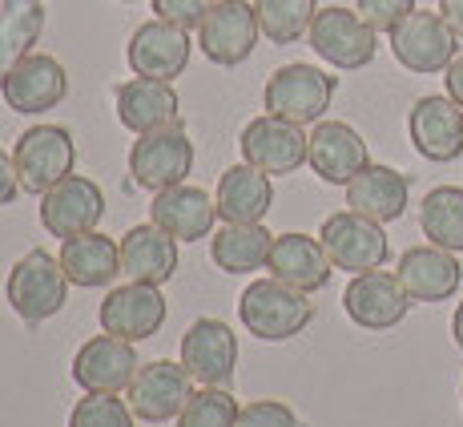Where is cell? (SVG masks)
Returning a JSON list of instances; mask_svg holds the SVG:
<instances>
[{"instance_id":"cell-3","label":"cell","mask_w":463,"mask_h":427,"mask_svg":"<svg viewBox=\"0 0 463 427\" xmlns=\"http://www.w3.org/2000/svg\"><path fill=\"white\" fill-rule=\"evenodd\" d=\"M338 77H331L326 69L295 61V65H282L270 73V81L262 89V105L266 113L282 121H295V126H318L326 118L335 101Z\"/></svg>"},{"instance_id":"cell-24","label":"cell","mask_w":463,"mask_h":427,"mask_svg":"<svg viewBox=\"0 0 463 427\" xmlns=\"http://www.w3.org/2000/svg\"><path fill=\"white\" fill-rule=\"evenodd\" d=\"M399 282L411 302H448L463 282V266L443 246H411L399 258Z\"/></svg>"},{"instance_id":"cell-34","label":"cell","mask_w":463,"mask_h":427,"mask_svg":"<svg viewBox=\"0 0 463 427\" xmlns=\"http://www.w3.org/2000/svg\"><path fill=\"white\" fill-rule=\"evenodd\" d=\"M133 407L121 395H101V391H85V399H77L69 427H133Z\"/></svg>"},{"instance_id":"cell-40","label":"cell","mask_w":463,"mask_h":427,"mask_svg":"<svg viewBox=\"0 0 463 427\" xmlns=\"http://www.w3.org/2000/svg\"><path fill=\"white\" fill-rule=\"evenodd\" d=\"M439 13H443V21H448L451 29L459 33V41H463V0H439Z\"/></svg>"},{"instance_id":"cell-32","label":"cell","mask_w":463,"mask_h":427,"mask_svg":"<svg viewBox=\"0 0 463 427\" xmlns=\"http://www.w3.org/2000/svg\"><path fill=\"white\" fill-rule=\"evenodd\" d=\"M254 13L270 44H295L310 33L318 0H254Z\"/></svg>"},{"instance_id":"cell-26","label":"cell","mask_w":463,"mask_h":427,"mask_svg":"<svg viewBox=\"0 0 463 427\" xmlns=\"http://www.w3.org/2000/svg\"><path fill=\"white\" fill-rule=\"evenodd\" d=\"M121 274L129 282L165 287L177 274V238H169L154 222L126 230V238H121Z\"/></svg>"},{"instance_id":"cell-41","label":"cell","mask_w":463,"mask_h":427,"mask_svg":"<svg viewBox=\"0 0 463 427\" xmlns=\"http://www.w3.org/2000/svg\"><path fill=\"white\" fill-rule=\"evenodd\" d=\"M451 335H456V346L463 351V302L456 307V318H451Z\"/></svg>"},{"instance_id":"cell-39","label":"cell","mask_w":463,"mask_h":427,"mask_svg":"<svg viewBox=\"0 0 463 427\" xmlns=\"http://www.w3.org/2000/svg\"><path fill=\"white\" fill-rule=\"evenodd\" d=\"M443 85H448V97L463 109V52L448 65V73H443Z\"/></svg>"},{"instance_id":"cell-35","label":"cell","mask_w":463,"mask_h":427,"mask_svg":"<svg viewBox=\"0 0 463 427\" xmlns=\"http://www.w3.org/2000/svg\"><path fill=\"white\" fill-rule=\"evenodd\" d=\"M354 13L375 33H391L415 13V0H354Z\"/></svg>"},{"instance_id":"cell-2","label":"cell","mask_w":463,"mask_h":427,"mask_svg":"<svg viewBox=\"0 0 463 427\" xmlns=\"http://www.w3.org/2000/svg\"><path fill=\"white\" fill-rule=\"evenodd\" d=\"M69 287H73V282L65 279L61 258H52L49 251L37 246V251H29L24 258L13 262L8 282H5V295H8V307H13L16 318L37 327L44 318L61 315V307L69 302Z\"/></svg>"},{"instance_id":"cell-38","label":"cell","mask_w":463,"mask_h":427,"mask_svg":"<svg viewBox=\"0 0 463 427\" xmlns=\"http://www.w3.org/2000/svg\"><path fill=\"white\" fill-rule=\"evenodd\" d=\"M16 194H21V177H16V162H13V154H5V149H0V210L13 206Z\"/></svg>"},{"instance_id":"cell-22","label":"cell","mask_w":463,"mask_h":427,"mask_svg":"<svg viewBox=\"0 0 463 427\" xmlns=\"http://www.w3.org/2000/svg\"><path fill=\"white\" fill-rule=\"evenodd\" d=\"M266 270H270V279L287 282V287L302 290V295H315V290H323L331 282L335 262L326 258L318 238L290 230V234H274V251Z\"/></svg>"},{"instance_id":"cell-15","label":"cell","mask_w":463,"mask_h":427,"mask_svg":"<svg viewBox=\"0 0 463 427\" xmlns=\"http://www.w3.org/2000/svg\"><path fill=\"white\" fill-rule=\"evenodd\" d=\"M105 218V194L97 182L81 174H69L49 194H41V226L52 238H77L97 230Z\"/></svg>"},{"instance_id":"cell-19","label":"cell","mask_w":463,"mask_h":427,"mask_svg":"<svg viewBox=\"0 0 463 427\" xmlns=\"http://www.w3.org/2000/svg\"><path fill=\"white\" fill-rule=\"evenodd\" d=\"M141 371V359L133 343L118 335H97L73 355V384L81 391H101V395H121L129 391L133 375Z\"/></svg>"},{"instance_id":"cell-21","label":"cell","mask_w":463,"mask_h":427,"mask_svg":"<svg viewBox=\"0 0 463 427\" xmlns=\"http://www.w3.org/2000/svg\"><path fill=\"white\" fill-rule=\"evenodd\" d=\"M149 222L162 226L169 238L177 242H198V238L213 234V222H218V202L210 198L202 185H169V190L154 194V206H149Z\"/></svg>"},{"instance_id":"cell-28","label":"cell","mask_w":463,"mask_h":427,"mask_svg":"<svg viewBox=\"0 0 463 427\" xmlns=\"http://www.w3.org/2000/svg\"><path fill=\"white\" fill-rule=\"evenodd\" d=\"M61 266H65V279L73 287H109L121 274V242H113L101 230H89V234L65 238L61 246Z\"/></svg>"},{"instance_id":"cell-12","label":"cell","mask_w":463,"mask_h":427,"mask_svg":"<svg viewBox=\"0 0 463 427\" xmlns=\"http://www.w3.org/2000/svg\"><path fill=\"white\" fill-rule=\"evenodd\" d=\"M182 367L202 387H230L238 367V335L218 318H194L182 335Z\"/></svg>"},{"instance_id":"cell-11","label":"cell","mask_w":463,"mask_h":427,"mask_svg":"<svg viewBox=\"0 0 463 427\" xmlns=\"http://www.w3.org/2000/svg\"><path fill=\"white\" fill-rule=\"evenodd\" d=\"M242 162L258 166L262 174L279 177V174H295L307 166V149H310V133H302L295 121H282L274 113H262L238 138Z\"/></svg>"},{"instance_id":"cell-43","label":"cell","mask_w":463,"mask_h":427,"mask_svg":"<svg viewBox=\"0 0 463 427\" xmlns=\"http://www.w3.org/2000/svg\"><path fill=\"white\" fill-rule=\"evenodd\" d=\"M459 395H463V387H459Z\"/></svg>"},{"instance_id":"cell-9","label":"cell","mask_w":463,"mask_h":427,"mask_svg":"<svg viewBox=\"0 0 463 427\" xmlns=\"http://www.w3.org/2000/svg\"><path fill=\"white\" fill-rule=\"evenodd\" d=\"M258 37H262V24H258L254 5L246 0H218L198 29L202 52L222 69H238L242 61H250Z\"/></svg>"},{"instance_id":"cell-23","label":"cell","mask_w":463,"mask_h":427,"mask_svg":"<svg viewBox=\"0 0 463 427\" xmlns=\"http://www.w3.org/2000/svg\"><path fill=\"white\" fill-rule=\"evenodd\" d=\"M118 121L129 133H154L165 126H182V97L169 81L133 77L118 89Z\"/></svg>"},{"instance_id":"cell-30","label":"cell","mask_w":463,"mask_h":427,"mask_svg":"<svg viewBox=\"0 0 463 427\" xmlns=\"http://www.w3.org/2000/svg\"><path fill=\"white\" fill-rule=\"evenodd\" d=\"M44 33L41 0H0V85L33 52Z\"/></svg>"},{"instance_id":"cell-7","label":"cell","mask_w":463,"mask_h":427,"mask_svg":"<svg viewBox=\"0 0 463 427\" xmlns=\"http://www.w3.org/2000/svg\"><path fill=\"white\" fill-rule=\"evenodd\" d=\"M190 170H194V141L185 126L137 133V141L129 149V174L141 190L162 194L169 185H182Z\"/></svg>"},{"instance_id":"cell-20","label":"cell","mask_w":463,"mask_h":427,"mask_svg":"<svg viewBox=\"0 0 463 427\" xmlns=\"http://www.w3.org/2000/svg\"><path fill=\"white\" fill-rule=\"evenodd\" d=\"M415 154L427 162H456L463 154V109L451 97H420L407 118Z\"/></svg>"},{"instance_id":"cell-31","label":"cell","mask_w":463,"mask_h":427,"mask_svg":"<svg viewBox=\"0 0 463 427\" xmlns=\"http://www.w3.org/2000/svg\"><path fill=\"white\" fill-rule=\"evenodd\" d=\"M420 230L431 246L459 254L463 251V190L459 185H435L420 202Z\"/></svg>"},{"instance_id":"cell-42","label":"cell","mask_w":463,"mask_h":427,"mask_svg":"<svg viewBox=\"0 0 463 427\" xmlns=\"http://www.w3.org/2000/svg\"><path fill=\"white\" fill-rule=\"evenodd\" d=\"M121 5H137V0H121Z\"/></svg>"},{"instance_id":"cell-6","label":"cell","mask_w":463,"mask_h":427,"mask_svg":"<svg viewBox=\"0 0 463 427\" xmlns=\"http://www.w3.org/2000/svg\"><path fill=\"white\" fill-rule=\"evenodd\" d=\"M387 37H391V52H395L399 65L420 77L448 73V65L459 57V33L443 21V13H423V8H415Z\"/></svg>"},{"instance_id":"cell-36","label":"cell","mask_w":463,"mask_h":427,"mask_svg":"<svg viewBox=\"0 0 463 427\" xmlns=\"http://www.w3.org/2000/svg\"><path fill=\"white\" fill-rule=\"evenodd\" d=\"M234 427H302L298 415L290 412V403L282 399H250V403L238 412Z\"/></svg>"},{"instance_id":"cell-27","label":"cell","mask_w":463,"mask_h":427,"mask_svg":"<svg viewBox=\"0 0 463 427\" xmlns=\"http://www.w3.org/2000/svg\"><path fill=\"white\" fill-rule=\"evenodd\" d=\"M407 202H411V177L391 170V166L371 162L354 182H346V206L354 214H367V218L383 222V226L403 218Z\"/></svg>"},{"instance_id":"cell-13","label":"cell","mask_w":463,"mask_h":427,"mask_svg":"<svg viewBox=\"0 0 463 427\" xmlns=\"http://www.w3.org/2000/svg\"><path fill=\"white\" fill-rule=\"evenodd\" d=\"M194 52V37L182 24H169L162 16L146 21L137 33L129 37V69L133 77H154V81H174V77L185 73Z\"/></svg>"},{"instance_id":"cell-10","label":"cell","mask_w":463,"mask_h":427,"mask_svg":"<svg viewBox=\"0 0 463 427\" xmlns=\"http://www.w3.org/2000/svg\"><path fill=\"white\" fill-rule=\"evenodd\" d=\"M343 310L354 327H363V331H391V327H399L407 318L411 295L403 290L399 274H387L379 266V270H363L346 282Z\"/></svg>"},{"instance_id":"cell-37","label":"cell","mask_w":463,"mask_h":427,"mask_svg":"<svg viewBox=\"0 0 463 427\" xmlns=\"http://www.w3.org/2000/svg\"><path fill=\"white\" fill-rule=\"evenodd\" d=\"M213 8V0H154V13L169 24H182V29H202L206 13Z\"/></svg>"},{"instance_id":"cell-25","label":"cell","mask_w":463,"mask_h":427,"mask_svg":"<svg viewBox=\"0 0 463 427\" xmlns=\"http://www.w3.org/2000/svg\"><path fill=\"white\" fill-rule=\"evenodd\" d=\"M218 218L234 222V226H254L274 206V182L250 162H238L218 177Z\"/></svg>"},{"instance_id":"cell-18","label":"cell","mask_w":463,"mask_h":427,"mask_svg":"<svg viewBox=\"0 0 463 427\" xmlns=\"http://www.w3.org/2000/svg\"><path fill=\"white\" fill-rule=\"evenodd\" d=\"M307 166L323 177L326 185H346L371 166L367 141H363V133L354 126H346V121H326L323 118L315 129H310Z\"/></svg>"},{"instance_id":"cell-5","label":"cell","mask_w":463,"mask_h":427,"mask_svg":"<svg viewBox=\"0 0 463 427\" xmlns=\"http://www.w3.org/2000/svg\"><path fill=\"white\" fill-rule=\"evenodd\" d=\"M310 49L335 69H367L379 52V33L363 21L359 13L343 5H331V8H318L315 21H310V33H307Z\"/></svg>"},{"instance_id":"cell-29","label":"cell","mask_w":463,"mask_h":427,"mask_svg":"<svg viewBox=\"0 0 463 427\" xmlns=\"http://www.w3.org/2000/svg\"><path fill=\"white\" fill-rule=\"evenodd\" d=\"M270 251H274V234L262 226V222H254V226H234V222H226V226L210 238L213 266H218V270H226V274L266 270Z\"/></svg>"},{"instance_id":"cell-14","label":"cell","mask_w":463,"mask_h":427,"mask_svg":"<svg viewBox=\"0 0 463 427\" xmlns=\"http://www.w3.org/2000/svg\"><path fill=\"white\" fill-rule=\"evenodd\" d=\"M169 307L162 299V287H149V282H126V287H113L101 302V331L118 335L126 343L154 339L162 331Z\"/></svg>"},{"instance_id":"cell-8","label":"cell","mask_w":463,"mask_h":427,"mask_svg":"<svg viewBox=\"0 0 463 427\" xmlns=\"http://www.w3.org/2000/svg\"><path fill=\"white\" fill-rule=\"evenodd\" d=\"M318 242H323L326 258L335 262V270H351V274L379 270L391 254L383 222L367 218V214H354V210L331 214L323 222V230H318Z\"/></svg>"},{"instance_id":"cell-4","label":"cell","mask_w":463,"mask_h":427,"mask_svg":"<svg viewBox=\"0 0 463 427\" xmlns=\"http://www.w3.org/2000/svg\"><path fill=\"white\" fill-rule=\"evenodd\" d=\"M13 162H16V177H21V190L41 198V194H49L52 185L73 174V162H77L73 133L65 126L24 129L13 146Z\"/></svg>"},{"instance_id":"cell-33","label":"cell","mask_w":463,"mask_h":427,"mask_svg":"<svg viewBox=\"0 0 463 427\" xmlns=\"http://www.w3.org/2000/svg\"><path fill=\"white\" fill-rule=\"evenodd\" d=\"M238 399L226 387H202L190 395V403L177 415V427H234L238 423Z\"/></svg>"},{"instance_id":"cell-1","label":"cell","mask_w":463,"mask_h":427,"mask_svg":"<svg viewBox=\"0 0 463 427\" xmlns=\"http://www.w3.org/2000/svg\"><path fill=\"white\" fill-rule=\"evenodd\" d=\"M238 318L262 343H287L315 323V302L279 279H254L238 299Z\"/></svg>"},{"instance_id":"cell-16","label":"cell","mask_w":463,"mask_h":427,"mask_svg":"<svg viewBox=\"0 0 463 427\" xmlns=\"http://www.w3.org/2000/svg\"><path fill=\"white\" fill-rule=\"evenodd\" d=\"M65 93H69V73L49 52H29V57L5 77V85H0L5 105L13 113H21V118L57 109V105L65 101Z\"/></svg>"},{"instance_id":"cell-17","label":"cell","mask_w":463,"mask_h":427,"mask_svg":"<svg viewBox=\"0 0 463 427\" xmlns=\"http://www.w3.org/2000/svg\"><path fill=\"white\" fill-rule=\"evenodd\" d=\"M190 395H194V379H190V371L182 367V359L146 363L129 384V407H133V415L146 423L177 420L182 407L190 403Z\"/></svg>"}]
</instances>
